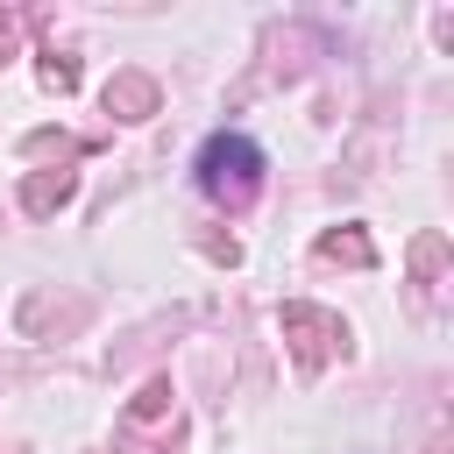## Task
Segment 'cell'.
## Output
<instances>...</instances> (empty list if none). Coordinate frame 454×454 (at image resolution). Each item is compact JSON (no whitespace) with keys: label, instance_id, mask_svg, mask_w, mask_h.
<instances>
[{"label":"cell","instance_id":"cell-5","mask_svg":"<svg viewBox=\"0 0 454 454\" xmlns=\"http://www.w3.org/2000/svg\"><path fill=\"white\" fill-rule=\"evenodd\" d=\"M43 85H50V92H71V85H78V64H71V57H50V64H43Z\"/></svg>","mask_w":454,"mask_h":454},{"label":"cell","instance_id":"cell-1","mask_svg":"<svg viewBox=\"0 0 454 454\" xmlns=\"http://www.w3.org/2000/svg\"><path fill=\"white\" fill-rule=\"evenodd\" d=\"M255 184H262V149L248 135H234V128L206 135V149H199V192L220 199V206H248Z\"/></svg>","mask_w":454,"mask_h":454},{"label":"cell","instance_id":"cell-6","mask_svg":"<svg viewBox=\"0 0 454 454\" xmlns=\"http://www.w3.org/2000/svg\"><path fill=\"white\" fill-rule=\"evenodd\" d=\"M14 57V21H0V64Z\"/></svg>","mask_w":454,"mask_h":454},{"label":"cell","instance_id":"cell-2","mask_svg":"<svg viewBox=\"0 0 454 454\" xmlns=\"http://www.w3.org/2000/svg\"><path fill=\"white\" fill-rule=\"evenodd\" d=\"M156 106V85L149 78H135V71H121L114 85H106V114H121V121H142Z\"/></svg>","mask_w":454,"mask_h":454},{"label":"cell","instance_id":"cell-4","mask_svg":"<svg viewBox=\"0 0 454 454\" xmlns=\"http://www.w3.org/2000/svg\"><path fill=\"white\" fill-rule=\"evenodd\" d=\"M319 255H348V262H369V241H362V234H326V241H319Z\"/></svg>","mask_w":454,"mask_h":454},{"label":"cell","instance_id":"cell-3","mask_svg":"<svg viewBox=\"0 0 454 454\" xmlns=\"http://www.w3.org/2000/svg\"><path fill=\"white\" fill-rule=\"evenodd\" d=\"M64 192H71V170H57V177H28V184H21V206L43 213V206H57Z\"/></svg>","mask_w":454,"mask_h":454}]
</instances>
